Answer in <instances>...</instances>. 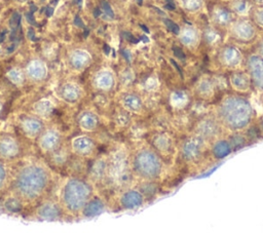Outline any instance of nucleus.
Returning <instances> with one entry per match:
<instances>
[{
    "label": "nucleus",
    "instance_id": "obj_1",
    "mask_svg": "<svg viewBox=\"0 0 263 233\" xmlns=\"http://www.w3.org/2000/svg\"><path fill=\"white\" fill-rule=\"evenodd\" d=\"M220 120L230 129L246 127L251 121L252 108L247 100L239 96L226 98L218 109Z\"/></svg>",
    "mask_w": 263,
    "mask_h": 233
},
{
    "label": "nucleus",
    "instance_id": "obj_2",
    "mask_svg": "<svg viewBox=\"0 0 263 233\" xmlns=\"http://www.w3.org/2000/svg\"><path fill=\"white\" fill-rule=\"evenodd\" d=\"M46 184V174L44 170L37 166L25 168L18 176L16 187L22 194L28 197L38 195Z\"/></svg>",
    "mask_w": 263,
    "mask_h": 233
},
{
    "label": "nucleus",
    "instance_id": "obj_3",
    "mask_svg": "<svg viewBox=\"0 0 263 233\" xmlns=\"http://www.w3.org/2000/svg\"><path fill=\"white\" fill-rule=\"evenodd\" d=\"M89 194L90 189L85 183L78 180H72L65 188V203L70 209L77 210L85 204Z\"/></svg>",
    "mask_w": 263,
    "mask_h": 233
},
{
    "label": "nucleus",
    "instance_id": "obj_4",
    "mask_svg": "<svg viewBox=\"0 0 263 233\" xmlns=\"http://www.w3.org/2000/svg\"><path fill=\"white\" fill-rule=\"evenodd\" d=\"M135 168L145 178H154L160 172L161 164L155 154L149 151H143L135 159Z\"/></svg>",
    "mask_w": 263,
    "mask_h": 233
},
{
    "label": "nucleus",
    "instance_id": "obj_5",
    "mask_svg": "<svg viewBox=\"0 0 263 233\" xmlns=\"http://www.w3.org/2000/svg\"><path fill=\"white\" fill-rule=\"evenodd\" d=\"M249 69L255 85L263 89V57L253 55L249 60Z\"/></svg>",
    "mask_w": 263,
    "mask_h": 233
},
{
    "label": "nucleus",
    "instance_id": "obj_6",
    "mask_svg": "<svg viewBox=\"0 0 263 233\" xmlns=\"http://www.w3.org/2000/svg\"><path fill=\"white\" fill-rule=\"evenodd\" d=\"M183 155L186 159L191 160L199 156L201 152V146L198 141L196 140H190L187 141L183 146Z\"/></svg>",
    "mask_w": 263,
    "mask_h": 233
},
{
    "label": "nucleus",
    "instance_id": "obj_7",
    "mask_svg": "<svg viewBox=\"0 0 263 233\" xmlns=\"http://www.w3.org/2000/svg\"><path fill=\"white\" fill-rule=\"evenodd\" d=\"M142 195L136 191L126 192L121 198V203L125 208H134L136 206H139L142 203Z\"/></svg>",
    "mask_w": 263,
    "mask_h": 233
},
{
    "label": "nucleus",
    "instance_id": "obj_8",
    "mask_svg": "<svg viewBox=\"0 0 263 233\" xmlns=\"http://www.w3.org/2000/svg\"><path fill=\"white\" fill-rule=\"evenodd\" d=\"M234 33L236 34L237 37H239L243 40H249L254 36L255 31H254L253 26L250 23L239 22L234 27Z\"/></svg>",
    "mask_w": 263,
    "mask_h": 233
},
{
    "label": "nucleus",
    "instance_id": "obj_9",
    "mask_svg": "<svg viewBox=\"0 0 263 233\" xmlns=\"http://www.w3.org/2000/svg\"><path fill=\"white\" fill-rule=\"evenodd\" d=\"M197 131L202 138H211L215 135L218 131V126L213 120H204L202 121L197 128Z\"/></svg>",
    "mask_w": 263,
    "mask_h": 233
},
{
    "label": "nucleus",
    "instance_id": "obj_10",
    "mask_svg": "<svg viewBox=\"0 0 263 233\" xmlns=\"http://www.w3.org/2000/svg\"><path fill=\"white\" fill-rule=\"evenodd\" d=\"M212 151H213V155L216 158L221 159V158L226 157L228 154H230V152H231V145L227 141L221 140V141H218L217 143H215Z\"/></svg>",
    "mask_w": 263,
    "mask_h": 233
},
{
    "label": "nucleus",
    "instance_id": "obj_11",
    "mask_svg": "<svg viewBox=\"0 0 263 233\" xmlns=\"http://www.w3.org/2000/svg\"><path fill=\"white\" fill-rule=\"evenodd\" d=\"M231 83L236 89L243 91L249 88L250 79L243 73H235L231 76Z\"/></svg>",
    "mask_w": 263,
    "mask_h": 233
},
{
    "label": "nucleus",
    "instance_id": "obj_12",
    "mask_svg": "<svg viewBox=\"0 0 263 233\" xmlns=\"http://www.w3.org/2000/svg\"><path fill=\"white\" fill-rule=\"evenodd\" d=\"M222 56L228 66H236L240 62V53L233 47H227L223 51Z\"/></svg>",
    "mask_w": 263,
    "mask_h": 233
},
{
    "label": "nucleus",
    "instance_id": "obj_13",
    "mask_svg": "<svg viewBox=\"0 0 263 233\" xmlns=\"http://www.w3.org/2000/svg\"><path fill=\"white\" fill-rule=\"evenodd\" d=\"M104 209V204L99 199H95L86 204L84 208V216L93 217L101 213Z\"/></svg>",
    "mask_w": 263,
    "mask_h": 233
},
{
    "label": "nucleus",
    "instance_id": "obj_14",
    "mask_svg": "<svg viewBox=\"0 0 263 233\" xmlns=\"http://www.w3.org/2000/svg\"><path fill=\"white\" fill-rule=\"evenodd\" d=\"M39 215L41 216V218L51 221L59 217V209L53 204H45L40 208Z\"/></svg>",
    "mask_w": 263,
    "mask_h": 233
},
{
    "label": "nucleus",
    "instance_id": "obj_15",
    "mask_svg": "<svg viewBox=\"0 0 263 233\" xmlns=\"http://www.w3.org/2000/svg\"><path fill=\"white\" fill-rule=\"evenodd\" d=\"M74 145V148L79 151V152H85V151H88L91 146H92V143L91 141L88 139V138H85V137H82V138H78L74 141L73 143Z\"/></svg>",
    "mask_w": 263,
    "mask_h": 233
},
{
    "label": "nucleus",
    "instance_id": "obj_16",
    "mask_svg": "<svg viewBox=\"0 0 263 233\" xmlns=\"http://www.w3.org/2000/svg\"><path fill=\"white\" fill-rule=\"evenodd\" d=\"M58 143L59 137L54 132H47L42 140V145L45 149H52L58 145Z\"/></svg>",
    "mask_w": 263,
    "mask_h": 233
},
{
    "label": "nucleus",
    "instance_id": "obj_17",
    "mask_svg": "<svg viewBox=\"0 0 263 233\" xmlns=\"http://www.w3.org/2000/svg\"><path fill=\"white\" fill-rule=\"evenodd\" d=\"M0 152L3 155H14V153L16 152V146L12 141H2L0 143Z\"/></svg>",
    "mask_w": 263,
    "mask_h": 233
},
{
    "label": "nucleus",
    "instance_id": "obj_18",
    "mask_svg": "<svg viewBox=\"0 0 263 233\" xmlns=\"http://www.w3.org/2000/svg\"><path fill=\"white\" fill-rule=\"evenodd\" d=\"M197 39V33L193 29H186L182 35V41L185 44H192Z\"/></svg>",
    "mask_w": 263,
    "mask_h": 233
},
{
    "label": "nucleus",
    "instance_id": "obj_19",
    "mask_svg": "<svg viewBox=\"0 0 263 233\" xmlns=\"http://www.w3.org/2000/svg\"><path fill=\"white\" fill-rule=\"evenodd\" d=\"M26 130H28L29 132L31 133H35L37 131L40 130L41 128V123L37 120H34V119H30V120H27L24 124Z\"/></svg>",
    "mask_w": 263,
    "mask_h": 233
},
{
    "label": "nucleus",
    "instance_id": "obj_20",
    "mask_svg": "<svg viewBox=\"0 0 263 233\" xmlns=\"http://www.w3.org/2000/svg\"><path fill=\"white\" fill-rule=\"evenodd\" d=\"M124 104L132 110H139L141 107L140 100L135 95H128L124 99Z\"/></svg>",
    "mask_w": 263,
    "mask_h": 233
},
{
    "label": "nucleus",
    "instance_id": "obj_21",
    "mask_svg": "<svg viewBox=\"0 0 263 233\" xmlns=\"http://www.w3.org/2000/svg\"><path fill=\"white\" fill-rule=\"evenodd\" d=\"M97 124V120L96 118L90 115V114H86L82 117L81 119V125L84 127V128H87V129H92Z\"/></svg>",
    "mask_w": 263,
    "mask_h": 233
},
{
    "label": "nucleus",
    "instance_id": "obj_22",
    "mask_svg": "<svg viewBox=\"0 0 263 233\" xmlns=\"http://www.w3.org/2000/svg\"><path fill=\"white\" fill-rule=\"evenodd\" d=\"M216 20L220 23V24H227L230 20V13L224 9H220L216 12Z\"/></svg>",
    "mask_w": 263,
    "mask_h": 233
},
{
    "label": "nucleus",
    "instance_id": "obj_23",
    "mask_svg": "<svg viewBox=\"0 0 263 233\" xmlns=\"http://www.w3.org/2000/svg\"><path fill=\"white\" fill-rule=\"evenodd\" d=\"M63 95H64L65 99L73 101V100H75V99L77 98L78 91H77L74 87L68 86V87H66V88L63 90Z\"/></svg>",
    "mask_w": 263,
    "mask_h": 233
},
{
    "label": "nucleus",
    "instance_id": "obj_24",
    "mask_svg": "<svg viewBox=\"0 0 263 233\" xmlns=\"http://www.w3.org/2000/svg\"><path fill=\"white\" fill-rule=\"evenodd\" d=\"M245 143H246L245 139H243L241 135H238V134H237V135L232 137L231 142H230V145H231V147H234L235 149H239V148L243 147Z\"/></svg>",
    "mask_w": 263,
    "mask_h": 233
},
{
    "label": "nucleus",
    "instance_id": "obj_25",
    "mask_svg": "<svg viewBox=\"0 0 263 233\" xmlns=\"http://www.w3.org/2000/svg\"><path fill=\"white\" fill-rule=\"evenodd\" d=\"M5 206L10 211H18L21 209V204L15 199H8L5 203Z\"/></svg>",
    "mask_w": 263,
    "mask_h": 233
},
{
    "label": "nucleus",
    "instance_id": "obj_26",
    "mask_svg": "<svg viewBox=\"0 0 263 233\" xmlns=\"http://www.w3.org/2000/svg\"><path fill=\"white\" fill-rule=\"evenodd\" d=\"M185 7L189 10H196L200 6L199 0H184Z\"/></svg>",
    "mask_w": 263,
    "mask_h": 233
},
{
    "label": "nucleus",
    "instance_id": "obj_27",
    "mask_svg": "<svg viewBox=\"0 0 263 233\" xmlns=\"http://www.w3.org/2000/svg\"><path fill=\"white\" fill-rule=\"evenodd\" d=\"M20 23H21V14L17 13V12H14L11 17H10V21H9V24H10V27L12 29H16L18 26H20Z\"/></svg>",
    "mask_w": 263,
    "mask_h": 233
},
{
    "label": "nucleus",
    "instance_id": "obj_28",
    "mask_svg": "<svg viewBox=\"0 0 263 233\" xmlns=\"http://www.w3.org/2000/svg\"><path fill=\"white\" fill-rule=\"evenodd\" d=\"M164 24L166 25V27H167V29H168L170 31H172V32L175 33V34H179L180 28H179V26H178L176 23H174V22L171 21V20H164Z\"/></svg>",
    "mask_w": 263,
    "mask_h": 233
},
{
    "label": "nucleus",
    "instance_id": "obj_29",
    "mask_svg": "<svg viewBox=\"0 0 263 233\" xmlns=\"http://www.w3.org/2000/svg\"><path fill=\"white\" fill-rule=\"evenodd\" d=\"M101 6L103 8V11L110 17H114V12L110 6V4L107 1H102L101 2Z\"/></svg>",
    "mask_w": 263,
    "mask_h": 233
},
{
    "label": "nucleus",
    "instance_id": "obj_30",
    "mask_svg": "<svg viewBox=\"0 0 263 233\" xmlns=\"http://www.w3.org/2000/svg\"><path fill=\"white\" fill-rule=\"evenodd\" d=\"M199 91L202 93V94H209L212 92V88H211V85L209 82H205V83H202L200 84L199 86Z\"/></svg>",
    "mask_w": 263,
    "mask_h": 233
},
{
    "label": "nucleus",
    "instance_id": "obj_31",
    "mask_svg": "<svg viewBox=\"0 0 263 233\" xmlns=\"http://www.w3.org/2000/svg\"><path fill=\"white\" fill-rule=\"evenodd\" d=\"M235 9H236V11H238V12H243V11H246V9H247V4H246L245 2H239V3L235 6Z\"/></svg>",
    "mask_w": 263,
    "mask_h": 233
},
{
    "label": "nucleus",
    "instance_id": "obj_32",
    "mask_svg": "<svg viewBox=\"0 0 263 233\" xmlns=\"http://www.w3.org/2000/svg\"><path fill=\"white\" fill-rule=\"evenodd\" d=\"M174 52H175V54H176L179 59H184V57H185L183 51H182L180 48H178V47H175V48H174Z\"/></svg>",
    "mask_w": 263,
    "mask_h": 233
},
{
    "label": "nucleus",
    "instance_id": "obj_33",
    "mask_svg": "<svg viewBox=\"0 0 263 233\" xmlns=\"http://www.w3.org/2000/svg\"><path fill=\"white\" fill-rule=\"evenodd\" d=\"M4 179H5V169L0 164V185H2V183L4 182Z\"/></svg>",
    "mask_w": 263,
    "mask_h": 233
},
{
    "label": "nucleus",
    "instance_id": "obj_34",
    "mask_svg": "<svg viewBox=\"0 0 263 233\" xmlns=\"http://www.w3.org/2000/svg\"><path fill=\"white\" fill-rule=\"evenodd\" d=\"M257 20H258L259 24H261L263 26V9H261L257 12Z\"/></svg>",
    "mask_w": 263,
    "mask_h": 233
},
{
    "label": "nucleus",
    "instance_id": "obj_35",
    "mask_svg": "<svg viewBox=\"0 0 263 233\" xmlns=\"http://www.w3.org/2000/svg\"><path fill=\"white\" fill-rule=\"evenodd\" d=\"M74 23H75V25H76V26H78V27H80V28H84V24L82 23L81 18H80L78 15L75 17V20H74Z\"/></svg>",
    "mask_w": 263,
    "mask_h": 233
},
{
    "label": "nucleus",
    "instance_id": "obj_36",
    "mask_svg": "<svg viewBox=\"0 0 263 233\" xmlns=\"http://www.w3.org/2000/svg\"><path fill=\"white\" fill-rule=\"evenodd\" d=\"M27 20H28V22L31 23L32 25H35V20H34V16H33V14H32L31 11L27 13Z\"/></svg>",
    "mask_w": 263,
    "mask_h": 233
},
{
    "label": "nucleus",
    "instance_id": "obj_37",
    "mask_svg": "<svg viewBox=\"0 0 263 233\" xmlns=\"http://www.w3.org/2000/svg\"><path fill=\"white\" fill-rule=\"evenodd\" d=\"M45 12H46V15H47V16H51V14L53 13V7H51V6L46 7Z\"/></svg>",
    "mask_w": 263,
    "mask_h": 233
},
{
    "label": "nucleus",
    "instance_id": "obj_38",
    "mask_svg": "<svg viewBox=\"0 0 263 233\" xmlns=\"http://www.w3.org/2000/svg\"><path fill=\"white\" fill-rule=\"evenodd\" d=\"M28 37H29L30 39H32V40H35V36H34V31H33L32 29H30V30L28 31Z\"/></svg>",
    "mask_w": 263,
    "mask_h": 233
},
{
    "label": "nucleus",
    "instance_id": "obj_39",
    "mask_svg": "<svg viewBox=\"0 0 263 233\" xmlns=\"http://www.w3.org/2000/svg\"><path fill=\"white\" fill-rule=\"evenodd\" d=\"M100 14H101V10H100L99 7H97V8L93 10V16H95V17H98Z\"/></svg>",
    "mask_w": 263,
    "mask_h": 233
},
{
    "label": "nucleus",
    "instance_id": "obj_40",
    "mask_svg": "<svg viewBox=\"0 0 263 233\" xmlns=\"http://www.w3.org/2000/svg\"><path fill=\"white\" fill-rule=\"evenodd\" d=\"M5 31H3V32H1V34H0V42H2L3 41V38L5 37Z\"/></svg>",
    "mask_w": 263,
    "mask_h": 233
},
{
    "label": "nucleus",
    "instance_id": "obj_41",
    "mask_svg": "<svg viewBox=\"0 0 263 233\" xmlns=\"http://www.w3.org/2000/svg\"><path fill=\"white\" fill-rule=\"evenodd\" d=\"M104 48H105V52H106V53H107V54H108V53H109V49H110V48H109V46H108V45H106V44H105V46H104Z\"/></svg>",
    "mask_w": 263,
    "mask_h": 233
},
{
    "label": "nucleus",
    "instance_id": "obj_42",
    "mask_svg": "<svg viewBox=\"0 0 263 233\" xmlns=\"http://www.w3.org/2000/svg\"><path fill=\"white\" fill-rule=\"evenodd\" d=\"M141 28H142L143 30H145V32H147V33L149 32V31H148V29H147V28H146L144 25H141Z\"/></svg>",
    "mask_w": 263,
    "mask_h": 233
},
{
    "label": "nucleus",
    "instance_id": "obj_43",
    "mask_svg": "<svg viewBox=\"0 0 263 233\" xmlns=\"http://www.w3.org/2000/svg\"><path fill=\"white\" fill-rule=\"evenodd\" d=\"M35 9H36V7H35L34 5H32V6H31V12H33Z\"/></svg>",
    "mask_w": 263,
    "mask_h": 233
},
{
    "label": "nucleus",
    "instance_id": "obj_44",
    "mask_svg": "<svg viewBox=\"0 0 263 233\" xmlns=\"http://www.w3.org/2000/svg\"><path fill=\"white\" fill-rule=\"evenodd\" d=\"M260 126H261V129L263 130V118H262V120H261V123H260Z\"/></svg>",
    "mask_w": 263,
    "mask_h": 233
},
{
    "label": "nucleus",
    "instance_id": "obj_45",
    "mask_svg": "<svg viewBox=\"0 0 263 233\" xmlns=\"http://www.w3.org/2000/svg\"><path fill=\"white\" fill-rule=\"evenodd\" d=\"M261 54L263 55V44L261 45Z\"/></svg>",
    "mask_w": 263,
    "mask_h": 233
},
{
    "label": "nucleus",
    "instance_id": "obj_46",
    "mask_svg": "<svg viewBox=\"0 0 263 233\" xmlns=\"http://www.w3.org/2000/svg\"><path fill=\"white\" fill-rule=\"evenodd\" d=\"M73 1H74L75 3H80V1H81V0H73Z\"/></svg>",
    "mask_w": 263,
    "mask_h": 233
},
{
    "label": "nucleus",
    "instance_id": "obj_47",
    "mask_svg": "<svg viewBox=\"0 0 263 233\" xmlns=\"http://www.w3.org/2000/svg\"><path fill=\"white\" fill-rule=\"evenodd\" d=\"M258 2H263V0H257Z\"/></svg>",
    "mask_w": 263,
    "mask_h": 233
}]
</instances>
